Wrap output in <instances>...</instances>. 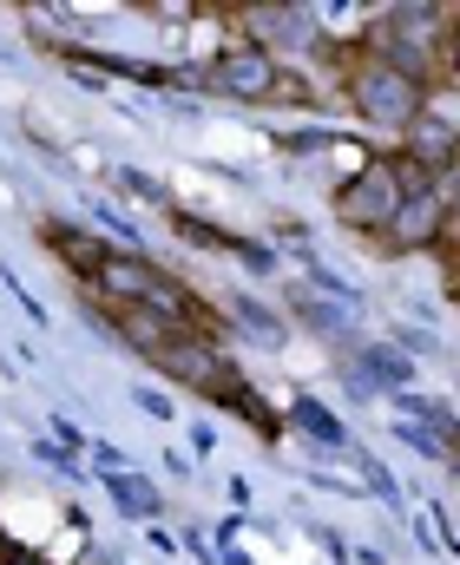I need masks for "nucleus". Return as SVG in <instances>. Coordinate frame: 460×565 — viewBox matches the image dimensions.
<instances>
[{"mask_svg":"<svg viewBox=\"0 0 460 565\" xmlns=\"http://www.w3.org/2000/svg\"><path fill=\"white\" fill-rule=\"evenodd\" d=\"M368 20L375 26H362L355 46L375 53V60H388L395 73H408L415 86L435 93L441 86V33H448L454 7L448 0H395V7H375Z\"/></svg>","mask_w":460,"mask_h":565,"instance_id":"1","label":"nucleus"},{"mask_svg":"<svg viewBox=\"0 0 460 565\" xmlns=\"http://www.w3.org/2000/svg\"><path fill=\"white\" fill-rule=\"evenodd\" d=\"M342 99H349V113H355L368 132H388V139H402V132L435 106L428 86H415L408 73H395L388 60H375V53H362V46L342 53Z\"/></svg>","mask_w":460,"mask_h":565,"instance_id":"2","label":"nucleus"},{"mask_svg":"<svg viewBox=\"0 0 460 565\" xmlns=\"http://www.w3.org/2000/svg\"><path fill=\"white\" fill-rule=\"evenodd\" d=\"M335 224L349 231V237H382L388 231V217H395V204H402V171L388 164V158H368L362 171H349L342 184H335Z\"/></svg>","mask_w":460,"mask_h":565,"instance_id":"3","label":"nucleus"},{"mask_svg":"<svg viewBox=\"0 0 460 565\" xmlns=\"http://www.w3.org/2000/svg\"><path fill=\"white\" fill-rule=\"evenodd\" d=\"M211 93L217 99H237V106H270V99H284V66L264 46L237 40V46H224L211 60Z\"/></svg>","mask_w":460,"mask_h":565,"instance_id":"4","label":"nucleus"},{"mask_svg":"<svg viewBox=\"0 0 460 565\" xmlns=\"http://www.w3.org/2000/svg\"><path fill=\"white\" fill-rule=\"evenodd\" d=\"M152 369H158V375H171L178 388H191V395H217V382H224V375H237V369L224 362V349H217L211 335H197V329H178L171 342H158Z\"/></svg>","mask_w":460,"mask_h":565,"instance_id":"5","label":"nucleus"},{"mask_svg":"<svg viewBox=\"0 0 460 565\" xmlns=\"http://www.w3.org/2000/svg\"><path fill=\"white\" fill-rule=\"evenodd\" d=\"M244 40L277 60V46L284 53H315L322 46V26H315V7H290V0L264 7V0H250L244 7Z\"/></svg>","mask_w":460,"mask_h":565,"instance_id":"6","label":"nucleus"},{"mask_svg":"<svg viewBox=\"0 0 460 565\" xmlns=\"http://www.w3.org/2000/svg\"><path fill=\"white\" fill-rule=\"evenodd\" d=\"M441 217H448V204H441V191L428 184V191H415V198L395 204L382 244H388V250H435V244H441Z\"/></svg>","mask_w":460,"mask_h":565,"instance_id":"7","label":"nucleus"},{"mask_svg":"<svg viewBox=\"0 0 460 565\" xmlns=\"http://www.w3.org/2000/svg\"><path fill=\"white\" fill-rule=\"evenodd\" d=\"M395 158H408V164H421V171L435 178L441 164H454V158H460V126H454V119H441V113L428 106V113L395 139Z\"/></svg>","mask_w":460,"mask_h":565,"instance_id":"8","label":"nucleus"},{"mask_svg":"<svg viewBox=\"0 0 460 565\" xmlns=\"http://www.w3.org/2000/svg\"><path fill=\"white\" fill-rule=\"evenodd\" d=\"M284 309L303 322L309 335H329V342H349V349L362 342V335L349 329V309H335L329 296H315V289H303V282H290V289H284Z\"/></svg>","mask_w":460,"mask_h":565,"instance_id":"9","label":"nucleus"},{"mask_svg":"<svg viewBox=\"0 0 460 565\" xmlns=\"http://www.w3.org/2000/svg\"><path fill=\"white\" fill-rule=\"evenodd\" d=\"M349 362L375 382V395H402V388H415V362H408L395 342H355Z\"/></svg>","mask_w":460,"mask_h":565,"instance_id":"10","label":"nucleus"},{"mask_svg":"<svg viewBox=\"0 0 460 565\" xmlns=\"http://www.w3.org/2000/svg\"><path fill=\"white\" fill-rule=\"evenodd\" d=\"M231 322H237L257 349H284V342H290V316L270 309L264 296H244V289H237V296H231Z\"/></svg>","mask_w":460,"mask_h":565,"instance_id":"11","label":"nucleus"},{"mask_svg":"<svg viewBox=\"0 0 460 565\" xmlns=\"http://www.w3.org/2000/svg\"><path fill=\"white\" fill-rule=\"evenodd\" d=\"M99 487L113 493V507H119L126 520H139V526H158V513H164V493H158V480H146L139 467H132V473H106Z\"/></svg>","mask_w":460,"mask_h":565,"instance_id":"12","label":"nucleus"},{"mask_svg":"<svg viewBox=\"0 0 460 565\" xmlns=\"http://www.w3.org/2000/svg\"><path fill=\"white\" fill-rule=\"evenodd\" d=\"M46 237H53V250L66 257V270H73L79 282H93V270L113 257V244L93 237V231H79V224H46Z\"/></svg>","mask_w":460,"mask_h":565,"instance_id":"13","label":"nucleus"},{"mask_svg":"<svg viewBox=\"0 0 460 565\" xmlns=\"http://www.w3.org/2000/svg\"><path fill=\"white\" fill-rule=\"evenodd\" d=\"M290 427H297V434H309L322 454H349V427L335 422L315 395H290Z\"/></svg>","mask_w":460,"mask_h":565,"instance_id":"14","label":"nucleus"},{"mask_svg":"<svg viewBox=\"0 0 460 565\" xmlns=\"http://www.w3.org/2000/svg\"><path fill=\"white\" fill-rule=\"evenodd\" d=\"M211 402H224V408H231V415H244V422L257 427V434H264V440H277V415H270V408H264V395H257V388H250V382H244V375H224V382H217V395H211Z\"/></svg>","mask_w":460,"mask_h":565,"instance_id":"15","label":"nucleus"},{"mask_svg":"<svg viewBox=\"0 0 460 565\" xmlns=\"http://www.w3.org/2000/svg\"><path fill=\"white\" fill-rule=\"evenodd\" d=\"M349 460L362 467V487H368V493H375L382 507H395V513H402V487H395V473H388V467H382V460H375L368 447H355V440H349Z\"/></svg>","mask_w":460,"mask_h":565,"instance_id":"16","label":"nucleus"},{"mask_svg":"<svg viewBox=\"0 0 460 565\" xmlns=\"http://www.w3.org/2000/svg\"><path fill=\"white\" fill-rule=\"evenodd\" d=\"M303 270H309V282H315V296H329L335 309H349V316L362 309V289H355V282L342 277V270H329L322 257H315V264H303Z\"/></svg>","mask_w":460,"mask_h":565,"instance_id":"17","label":"nucleus"},{"mask_svg":"<svg viewBox=\"0 0 460 565\" xmlns=\"http://www.w3.org/2000/svg\"><path fill=\"white\" fill-rule=\"evenodd\" d=\"M395 440H402V447H415L421 460H454V447H448L428 422H402V415H395Z\"/></svg>","mask_w":460,"mask_h":565,"instance_id":"18","label":"nucleus"},{"mask_svg":"<svg viewBox=\"0 0 460 565\" xmlns=\"http://www.w3.org/2000/svg\"><path fill=\"white\" fill-rule=\"evenodd\" d=\"M86 224H106V231L126 244V257H146V231H139L132 217H119L113 204H86Z\"/></svg>","mask_w":460,"mask_h":565,"instance_id":"19","label":"nucleus"},{"mask_svg":"<svg viewBox=\"0 0 460 565\" xmlns=\"http://www.w3.org/2000/svg\"><path fill=\"white\" fill-rule=\"evenodd\" d=\"M171 224H178V237H184L191 250H224V244H231V231H217L211 217H191V211H178Z\"/></svg>","mask_w":460,"mask_h":565,"instance_id":"20","label":"nucleus"},{"mask_svg":"<svg viewBox=\"0 0 460 565\" xmlns=\"http://www.w3.org/2000/svg\"><path fill=\"white\" fill-rule=\"evenodd\" d=\"M335 139H342V132H329V126H290V132H277V145H284L290 158H315V151H329Z\"/></svg>","mask_w":460,"mask_h":565,"instance_id":"21","label":"nucleus"},{"mask_svg":"<svg viewBox=\"0 0 460 565\" xmlns=\"http://www.w3.org/2000/svg\"><path fill=\"white\" fill-rule=\"evenodd\" d=\"M113 184H119L126 198H139V204H164V184H158L152 171H139V164H119V171H113Z\"/></svg>","mask_w":460,"mask_h":565,"instance_id":"22","label":"nucleus"},{"mask_svg":"<svg viewBox=\"0 0 460 565\" xmlns=\"http://www.w3.org/2000/svg\"><path fill=\"white\" fill-rule=\"evenodd\" d=\"M0 282H7V296L20 302V316H26L33 329H46V302H40V296H33L26 282H20V270H7V264H0Z\"/></svg>","mask_w":460,"mask_h":565,"instance_id":"23","label":"nucleus"},{"mask_svg":"<svg viewBox=\"0 0 460 565\" xmlns=\"http://www.w3.org/2000/svg\"><path fill=\"white\" fill-rule=\"evenodd\" d=\"M132 408H139V415H152V422H178V402H171L158 382H139V388H132Z\"/></svg>","mask_w":460,"mask_h":565,"instance_id":"24","label":"nucleus"},{"mask_svg":"<svg viewBox=\"0 0 460 565\" xmlns=\"http://www.w3.org/2000/svg\"><path fill=\"white\" fill-rule=\"evenodd\" d=\"M428 526H435V540H441V553H454L460 559V520L448 500H428Z\"/></svg>","mask_w":460,"mask_h":565,"instance_id":"25","label":"nucleus"},{"mask_svg":"<svg viewBox=\"0 0 460 565\" xmlns=\"http://www.w3.org/2000/svg\"><path fill=\"white\" fill-rule=\"evenodd\" d=\"M86 454H93V467H99V480H106V473H132V454H126L119 440H86Z\"/></svg>","mask_w":460,"mask_h":565,"instance_id":"26","label":"nucleus"},{"mask_svg":"<svg viewBox=\"0 0 460 565\" xmlns=\"http://www.w3.org/2000/svg\"><path fill=\"white\" fill-rule=\"evenodd\" d=\"M26 447H33V460H46V467H53V473H79V460H73V454H66V447H60V440H53V434H33V440H26Z\"/></svg>","mask_w":460,"mask_h":565,"instance_id":"27","label":"nucleus"},{"mask_svg":"<svg viewBox=\"0 0 460 565\" xmlns=\"http://www.w3.org/2000/svg\"><path fill=\"white\" fill-rule=\"evenodd\" d=\"M395 349H402L408 362H421V355H441V342H435L428 329H402V322H395Z\"/></svg>","mask_w":460,"mask_h":565,"instance_id":"28","label":"nucleus"},{"mask_svg":"<svg viewBox=\"0 0 460 565\" xmlns=\"http://www.w3.org/2000/svg\"><path fill=\"white\" fill-rule=\"evenodd\" d=\"M448 79H460V7H454V20H448V33H441V86Z\"/></svg>","mask_w":460,"mask_h":565,"instance_id":"29","label":"nucleus"},{"mask_svg":"<svg viewBox=\"0 0 460 565\" xmlns=\"http://www.w3.org/2000/svg\"><path fill=\"white\" fill-rule=\"evenodd\" d=\"M224 250H231L237 264H250V270H277V250H264V244H250V237H231Z\"/></svg>","mask_w":460,"mask_h":565,"instance_id":"30","label":"nucleus"},{"mask_svg":"<svg viewBox=\"0 0 460 565\" xmlns=\"http://www.w3.org/2000/svg\"><path fill=\"white\" fill-rule=\"evenodd\" d=\"M191 454H197V460H204V454H217V427H211V422L191 427Z\"/></svg>","mask_w":460,"mask_h":565,"instance_id":"31","label":"nucleus"},{"mask_svg":"<svg viewBox=\"0 0 460 565\" xmlns=\"http://www.w3.org/2000/svg\"><path fill=\"white\" fill-rule=\"evenodd\" d=\"M53 440H60L66 454H73V447H86V434H79V427L66 422V415H53Z\"/></svg>","mask_w":460,"mask_h":565,"instance_id":"32","label":"nucleus"},{"mask_svg":"<svg viewBox=\"0 0 460 565\" xmlns=\"http://www.w3.org/2000/svg\"><path fill=\"white\" fill-rule=\"evenodd\" d=\"M315 546H322L329 559H349V540H342V533H329V526H315Z\"/></svg>","mask_w":460,"mask_h":565,"instance_id":"33","label":"nucleus"},{"mask_svg":"<svg viewBox=\"0 0 460 565\" xmlns=\"http://www.w3.org/2000/svg\"><path fill=\"white\" fill-rule=\"evenodd\" d=\"M146 546H152V553H164V559H171V553H178V540H171V533H164V526H146Z\"/></svg>","mask_w":460,"mask_h":565,"instance_id":"34","label":"nucleus"},{"mask_svg":"<svg viewBox=\"0 0 460 565\" xmlns=\"http://www.w3.org/2000/svg\"><path fill=\"white\" fill-rule=\"evenodd\" d=\"M0 565H46L40 553H0Z\"/></svg>","mask_w":460,"mask_h":565,"instance_id":"35","label":"nucleus"},{"mask_svg":"<svg viewBox=\"0 0 460 565\" xmlns=\"http://www.w3.org/2000/svg\"><path fill=\"white\" fill-rule=\"evenodd\" d=\"M349 559H355V565H388L382 553H375V546H362V553H349Z\"/></svg>","mask_w":460,"mask_h":565,"instance_id":"36","label":"nucleus"},{"mask_svg":"<svg viewBox=\"0 0 460 565\" xmlns=\"http://www.w3.org/2000/svg\"><path fill=\"white\" fill-rule=\"evenodd\" d=\"M93 559H99V565H119V559H113V553H106V546H99V553H93Z\"/></svg>","mask_w":460,"mask_h":565,"instance_id":"37","label":"nucleus"},{"mask_svg":"<svg viewBox=\"0 0 460 565\" xmlns=\"http://www.w3.org/2000/svg\"><path fill=\"white\" fill-rule=\"evenodd\" d=\"M454 302H460V257H454Z\"/></svg>","mask_w":460,"mask_h":565,"instance_id":"38","label":"nucleus"},{"mask_svg":"<svg viewBox=\"0 0 460 565\" xmlns=\"http://www.w3.org/2000/svg\"><path fill=\"white\" fill-rule=\"evenodd\" d=\"M0 369H7V355H0Z\"/></svg>","mask_w":460,"mask_h":565,"instance_id":"39","label":"nucleus"},{"mask_svg":"<svg viewBox=\"0 0 460 565\" xmlns=\"http://www.w3.org/2000/svg\"><path fill=\"white\" fill-rule=\"evenodd\" d=\"M0 553H7V546H0Z\"/></svg>","mask_w":460,"mask_h":565,"instance_id":"40","label":"nucleus"}]
</instances>
